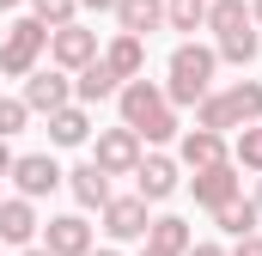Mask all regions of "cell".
Segmentation results:
<instances>
[{"label":"cell","mask_w":262,"mask_h":256,"mask_svg":"<svg viewBox=\"0 0 262 256\" xmlns=\"http://www.w3.org/2000/svg\"><path fill=\"white\" fill-rule=\"evenodd\" d=\"M116 110H122V122L146 140V146H159V140H171L177 134V104L165 98V86L159 79H122V92H116Z\"/></svg>","instance_id":"1"},{"label":"cell","mask_w":262,"mask_h":256,"mask_svg":"<svg viewBox=\"0 0 262 256\" xmlns=\"http://www.w3.org/2000/svg\"><path fill=\"white\" fill-rule=\"evenodd\" d=\"M213 73H220V49L213 43H177L171 49V61H165V98L183 110H195L201 98L213 92Z\"/></svg>","instance_id":"2"},{"label":"cell","mask_w":262,"mask_h":256,"mask_svg":"<svg viewBox=\"0 0 262 256\" xmlns=\"http://www.w3.org/2000/svg\"><path fill=\"white\" fill-rule=\"evenodd\" d=\"M201 128H220V134H238L244 122H262V79H232L226 92H207L195 104Z\"/></svg>","instance_id":"3"},{"label":"cell","mask_w":262,"mask_h":256,"mask_svg":"<svg viewBox=\"0 0 262 256\" xmlns=\"http://www.w3.org/2000/svg\"><path fill=\"white\" fill-rule=\"evenodd\" d=\"M43 55H49V25L43 18H12L6 37H0V73L6 79H25Z\"/></svg>","instance_id":"4"},{"label":"cell","mask_w":262,"mask_h":256,"mask_svg":"<svg viewBox=\"0 0 262 256\" xmlns=\"http://www.w3.org/2000/svg\"><path fill=\"white\" fill-rule=\"evenodd\" d=\"M98 220H104V238L110 244H146V226H152V214H146V195L134 189V195H110L104 207H98Z\"/></svg>","instance_id":"5"},{"label":"cell","mask_w":262,"mask_h":256,"mask_svg":"<svg viewBox=\"0 0 262 256\" xmlns=\"http://www.w3.org/2000/svg\"><path fill=\"white\" fill-rule=\"evenodd\" d=\"M18 98L31 104V116H49V110L73 104V73H67V67H55V61H49V67H31Z\"/></svg>","instance_id":"6"},{"label":"cell","mask_w":262,"mask_h":256,"mask_svg":"<svg viewBox=\"0 0 262 256\" xmlns=\"http://www.w3.org/2000/svg\"><path fill=\"white\" fill-rule=\"evenodd\" d=\"M92 159H98L110 177H134V165H140V134H134L128 122L98 128V134H92Z\"/></svg>","instance_id":"7"},{"label":"cell","mask_w":262,"mask_h":256,"mask_svg":"<svg viewBox=\"0 0 262 256\" xmlns=\"http://www.w3.org/2000/svg\"><path fill=\"white\" fill-rule=\"evenodd\" d=\"M189 189H195V207H226L232 195H244V171H238V159H220V165H201L195 177H189Z\"/></svg>","instance_id":"8"},{"label":"cell","mask_w":262,"mask_h":256,"mask_svg":"<svg viewBox=\"0 0 262 256\" xmlns=\"http://www.w3.org/2000/svg\"><path fill=\"white\" fill-rule=\"evenodd\" d=\"M12 183H18V195L43 201V195H55L67 183V171L55 165V153H18V159H12Z\"/></svg>","instance_id":"9"},{"label":"cell","mask_w":262,"mask_h":256,"mask_svg":"<svg viewBox=\"0 0 262 256\" xmlns=\"http://www.w3.org/2000/svg\"><path fill=\"white\" fill-rule=\"evenodd\" d=\"M43 250L49 256H85L92 244H98V232H92V220L85 214H55V220H43Z\"/></svg>","instance_id":"10"},{"label":"cell","mask_w":262,"mask_h":256,"mask_svg":"<svg viewBox=\"0 0 262 256\" xmlns=\"http://www.w3.org/2000/svg\"><path fill=\"white\" fill-rule=\"evenodd\" d=\"M49 61L67 67V73H79L85 61H98V31H85L79 18H73V25H55V31H49Z\"/></svg>","instance_id":"11"},{"label":"cell","mask_w":262,"mask_h":256,"mask_svg":"<svg viewBox=\"0 0 262 256\" xmlns=\"http://www.w3.org/2000/svg\"><path fill=\"white\" fill-rule=\"evenodd\" d=\"M37 232H43V220H37V201H31V195L0 201V244L25 250V244H37Z\"/></svg>","instance_id":"12"},{"label":"cell","mask_w":262,"mask_h":256,"mask_svg":"<svg viewBox=\"0 0 262 256\" xmlns=\"http://www.w3.org/2000/svg\"><path fill=\"white\" fill-rule=\"evenodd\" d=\"M177 159H165V153H140V165H134V189L146 195V201H171L177 195Z\"/></svg>","instance_id":"13"},{"label":"cell","mask_w":262,"mask_h":256,"mask_svg":"<svg viewBox=\"0 0 262 256\" xmlns=\"http://www.w3.org/2000/svg\"><path fill=\"white\" fill-rule=\"evenodd\" d=\"M220 159H232V146H226V134L220 128H189L183 140H177V165H189V171H201V165H220Z\"/></svg>","instance_id":"14"},{"label":"cell","mask_w":262,"mask_h":256,"mask_svg":"<svg viewBox=\"0 0 262 256\" xmlns=\"http://www.w3.org/2000/svg\"><path fill=\"white\" fill-rule=\"evenodd\" d=\"M104 67H110L116 79H134V73H146V37H134V31H116V37L104 43Z\"/></svg>","instance_id":"15"},{"label":"cell","mask_w":262,"mask_h":256,"mask_svg":"<svg viewBox=\"0 0 262 256\" xmlns=\"http://www.w3.org/2000/svg\"><path fill=\"white\" fill-rule=\"evenodd\" d=\"M67 189H73V201L92 214V207H104V201H110V171H104L98 159H85V165H73V171H67Z\"/></svg>","instance_id":"16"},{"label":"cell","mask_w":262,"mask_h":256,"mask_svg":"<svg viewBox=\"0 0 262 256\" xmlns=\"http://www.w3.org/2000/svg\"><path fill=\"white\" fill-rule=\"evenodd\" d=\"M116 92H122V79L104 67V49H98V61H85L73 73V98H79V104H104V98H116Z\"/></svg>","instance_id":"17"},{"label":"cell","mask_w":262,"mask_h":256,"mask_svg":"<svg viewBox=\"0 0 262 256\" xmlns=\"http://www.w3.org/2000/svg\"><path fill=\"white\" fill-rule=\"evenodd\" d=\"M92 140V116H85V104H61V110H49V146H85Z\"/></svg>","instance_id":"18"},{"label":"cell","mask_w":262,"mask_h":256,"mask_svg":"<svg viewBox=\"0 0 262 256\" xmlns=\"http://www.w3.org/2000/svg\"><path fill=\"white\" fill-rule=\"evenodd\" d=\"M159 25H165V0H116V31L146 37V31H159Z\"/></svg>","instance_id":"19"},{"label":"cell","mask_w":262,"mask_h":256,"mask_svg":"<svg viewBox=\"0 0 262 256\" xmlns=\"http://www.w3.org/2000/svg\"><path fill=\"white\" fill-rule=\"evenodd\" d=\"M244 25H256L244 0H207V25H201V31H213V43L232 37V31H244Z\"/></svg>","instance_id":"20"},{"label":"cell","mask_w":262,"mask_h":256,"mask_svg":"<svg viewBox=\"0 0 262 256\" xmlns=\"http://www.w3.org/2000/svg\"><path fill=\"white\" fill-rule=\"evenodd\" d=\"M213 226H220L226 238H244V232H256V226H262V214H256V201H244V195H232L226 207H213Z\"/></svg>","instance_id":"21"},{"label":"cell","mask_w":262,"mask_h":256,"mask_svg":"<svg viewBox=\"0 0 262 256\" xmlns=\"http://www.w3.org/2000/svg\"><path fill=\"white\" fill-rule=\"evenodd\" d=\"M146 244H159V250L183 256L189 244H195V226H189V220H177V214H165V220H152V226H146Z\"/></svg>","instance_id":"22"},{"label":"cell","mask_w":262,"mask_h":256,"mask_svg":"<svg viewBox=\"0 0 262 256\" xmlns=\"http://www.w3.org/2000/svg\"><path fill=\"white\" fill-rule=\"evenodd\" d=\"M213 49H220V61H232V67H250V61L262 55V31H256V25H244V31H232V37H220Z\"/></svg>","instance_id":"23"},{"label":"cell","mask_w":262,"mask_h":256,"mask_svg":"<svg viewBox=\"0 0 262 256\" xmlns=\"http://www.w3.org/2000/svg\"><path fill=\"white\" fill-rule=\"evenodd\" d=\"M232 159H238V171L262 177V122H244V128H238V140H232Z\"/></svg>","instance_id":"24"},{"label":"cell","mask_w":262,"mask_h":256,"mask_svg":"<svg viewBox=\"0 0 262 256\" xmlns=\"http://www.w3.org/2000/svg\"><path fill=\"white\" fill-rule=\"evenodd\" d=\"M165 25L171 31H201L207 25V0H165Z\"/></svg>","instance_id":"25"},{"label":"cell","mask_w":262,"mask_h":256,"mask_svg":"<svg viewBox=\"0 0 262 256\" xmlns=\"http://www.w3.org/2000/svg\"><path fill=\"white\" fill-rule=\"evenodd\" d=\"M31 18H43L49 31L55 25H73L79 18V0H31Z\"/></svg>","instance_id":"26"},{"label":"cell","mask_w":262,"mask_h":256,"mask_svg":"<svg viewBox=\"0 0 262 256\" xmlns=\"http://www.w3.org/2000/svg\"><path fill=\"white\" fill-rule=\"evenodd\" d=\"M25 122H31V104L25 98H0V140L25 134Z\"/></svg>","instance_id":"27"},{"label":"cell","mask_w":262,"mask_h":256,"mask_svg":"<svg viewBox=\"0 0 262 256\" xmlns=\"http://www.w3.org/2000/svg\"><path fill=\"white\" fill-rule=\"evenodd\" d=\"M226 256H262V232H244V238H232V250Z\"/></svg>","instance_id":"28"},{"label":"cell","mask_w":262,"mask_h":256,"mask_svg":"<svg viewBox=\"0 0 262 256\" xmlns=\"http://www.w3.org/2000/svg\"><path fill=\"white\" fill-rule=\"evenodd\" d=\"M183 256H226V244H207V238H195V244H189Z\"/></svg>","instance_id":"29"},{"label":"cell","mask_w":262,"mask_h":256,"mask_svg":"<svg viewBox=\"0 0 262 256\" xmlns=\"http://www.w3.org/2000/svg\"><path fill=\"white\" fill-rule=\"evenodd\" d=\"M79 12H116V0H79Z\"/></svg>","instance_id":"30"},{"label":"cell","mask_w":262,"mask_h":256,"mask_svg":"<svg viewBox=\"0 0 262 256\" xmlns=\"http://www.w3.org/2000/svg\"><path fill=\"white\" fill-rule=\"evenodd\" d=\"M12 159H18V153H12V146L0 140V177H12Z\"/></svg>","instance_id":"31"},{"label":"cell","mask_w":262,"mask_h":256,"mask_svg":"<svg viewBox=\"0 0 262 256\" xmlns=\"http://www.w3.org/2000/svg\"><path fill=\"white\" fill-rule=\"evenodd\" d=\"M18 256H49V250H43V244H25V250H18Z\"/></svg>","instance_id":"32"},{"label":"cell","mask_w":262,"mask_h":256,"mask_svg":"<svg viewBox=\"0 0 262 256\" xmlns=\"http://www.w3.org/2000/svg\"><path fill=\"white\" fill-rule=\"evenodd\" d=\"M85 256H122V250H110V244H104V250H98V244H92V250H85Z\"/></svg>","instance_id":"33"},{"label":"cell","mask_w":262,"mask_h":256,"mask_svg":"<svg viewBox=\"0 0 262 256\" xmlns=\"http://www.w3.org/2000/svg\"><path fill=\"white\" fill-rule=\"evenodd\" d=\"M250 18H256V25H262V0H250Z\"/></svg>","instance_id":"34"},{"label":"cell","mask_w":262,"mask_h":256,"mask_svg":"<svg viewBox=\"0 0 262 256\" xmlns=\"http://www.w3.org/2000/svg\"><path fill=\"white\" fill-rule=\"evenodd\" d=\"M140 256H171V250H159V244H146V250H140Z\"/></svg>","instance_id":"35"},{"label":"cell","mask_w":262,"mask_h":256,"mask_svg":"<svg viewBox=\"0 0 262 256\" xmlns=\"http://www.w3.org/2000/svg\"><path fill=\"white\" fill-rule=\"evenodd\" d=\"M250 201H256V214H262V177H256V195H250Z\"/></svg>","instance_id":"36"},{"label":"cell","mask_w":262,"mask_h":256,"mask_svg":"<svg viewBox=\"0 0 262 256\" xmlns=\"http://www.w3.org/2000/svg\"><path fill=\"white\" fill-rule=\"evenodd\" d=\"M12 6H18V0H0V12H12Z\"/></svg>","instance_id":"37"}]
</instances>
